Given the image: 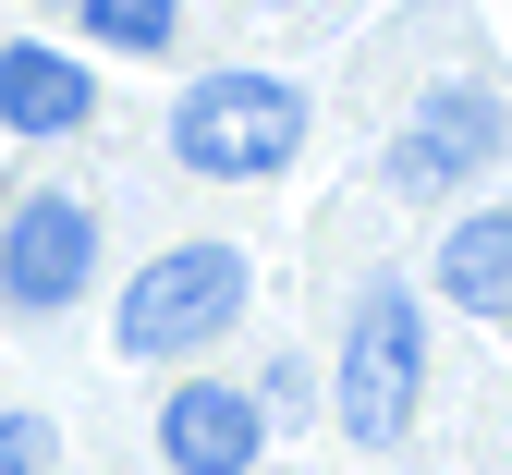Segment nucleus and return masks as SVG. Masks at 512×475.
<instances>
[{"instance_id": "obj_4", "label": "nucleus", "mask_w": 512, "mask_h": 475, "mask_svg": "<svg viewBox=\"0 0 512 475\" xmlns=\"http://www.w3.org/2000/svg\"><path fill=\"white\" fill-rule=\"evenodd\" d=\"M86 268H98V220L74 208V195H25L13 232H0V293L49 317V305L86 293Z\"/></svg>"}, {"instance_id": "obj_1", "label": "nucleus", "mask_w": 512, "mask_h": 475, "mask_svg": "<svg viewBox=\"0 0 512 475\" xmlns=\"http://www.w3.org/2000/svg\"><path fill=\"white\" fill-rule=\"evenodd\" d=\"M171 147H183V171H208V183H256V171H281L305 147V98L281 74H208V86H183Z\"/></svg>"}, {"instance_id": "obj_5", "label": "nucleus", "mask_w": 512, "mask_h": 475, "mask_svg": "<svg viewBox=\"0 0 512 475\" xmlns=\"http://www.w3.org/2000/svg\"><path fill=\"white\" fill-rule=\"evenodd\" d=\"M500 159V98L488 86H439L427 110H415V134H403V183H452V171H488Z\"/></svg>"}, {"instance_id": "obj_7", "label": "nucleus", "mask_w": 512, "mask_h": 475, "mask_svg": "<svg viewBox=\"0 0 512 475\" xmlns=\"http://www.w3.org/2000/svg\"><path fill=\"white\" fill-rule=\"evenodd\" d=\"M98 86H86V61H61V49H0V122L13 134H86Z\"/></svg>"}, {"instance_id": "obj_6", "label": "nucleus", "mask_w": 512, "mask_h": 475, "mask_svg": "<svg viewBox=\"0 0 512 475\" xmlns=\"http://www.w3.org/2000/svg\"><path fill=\"white\" fill-rule=\"evenodd\" d=\"M159 451H171V475H244L256 451H269V427H256L244 390H171Z\"/></svg>"}, {"instance_id": "obj_8", "label": "nucleus", "mask_w": 512, "mask_h": 475, "mask_svg": "<svg viewBox=\"0 0 512 475\" xmlns=\"http://www.w3.org/2000/svg\"><path fill=\"white\" fill-rule=\"evenodd\" d=\"M439 293H452L464 317H512V208L452 220V244H439Z\"/></svg>"}, {"instance_id": "obj_2", "label": "nucleus", "mask_w": 512, "mask_h": 475, "mask_svg": "<svg viewBox=\"0 0 512 475\" xmlns=\"http://www.w3.org/2000/svg\"><path fill=\"white\" fill-rule=\"evenodd\" d=\"M232 305H244V256L232 244H171L122 293V354H196L232 329Z\"/></svg>"}, {"instance_id": "obj_9", "label": "nucleus", "mask_w": 512, "mask_h": 475, "mask_svg": "<svg viewBox=\"0 0 512 475\" xmlns=\"http://www.w3.org/2000/svg\"><path fill=\"white\" fill-rule=\"evenodd\" d=\"M86 37H110V49H171V0H86Z\"/></svg>"}, {"instance_id": "obj_3", "label": "nucleus", "mask_w": 512, "mask_h": 475, "mask_svg": "<svg viewBox=\"0 0 512 475\" xmlns=\"http://www.w3.org/2000/svg\"><path fill=\"white\" fill-rule=\"evenodd\" d=\"M415 390H427L415 293L378 281V293L354 305V342H342V427H354V439H403V427H415Z\"/></svg>"}, {"instance_id": "obj_10", "label": "nucleus", "mask_w": 512, "mask_h": 475, "mask_svg": "<svg viewBox=\"0 0 512 475\" xmlns=\"http://www.w3.org/2000/svg\"><path fill=\"white\" fill-rule=\"evenodd\" d=\"M37 451H49L37 415H0V475H37Z\"/></svg>"}]
</instances>
